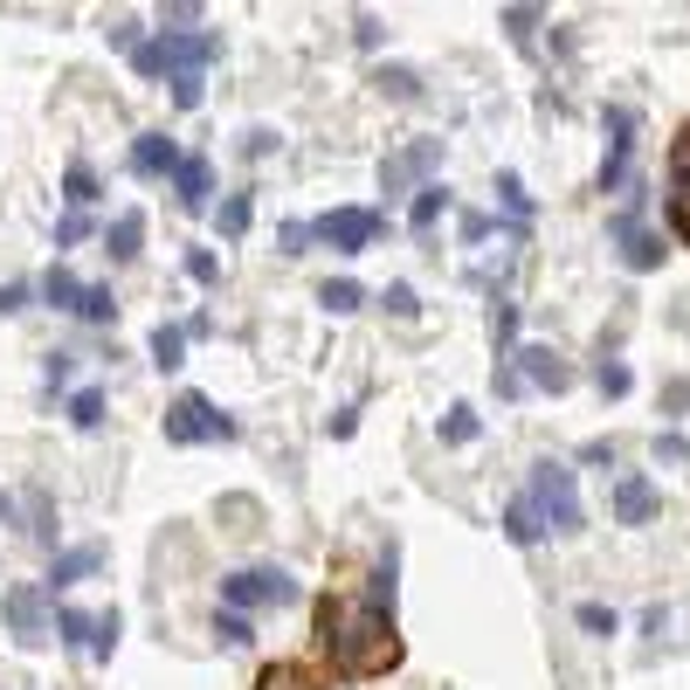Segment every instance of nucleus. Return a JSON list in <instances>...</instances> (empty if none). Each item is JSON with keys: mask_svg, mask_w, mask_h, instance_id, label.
<instances>
[{"mask_svg": "<svg viewBox=\"0 0 690 690\" xmlns=\"http://www.w3.org/2000/svg\"><path fill=\"white\" fill-rule=\"evenodd\" d=\"M318 643H325V656H331V677H346V683H366V677L401 670L394 615H387V607H373L366 594H360V601L325 594V601H318Z\"/></svg>", "mask_w": 690, "mask_h": 690, "instance_id": "obj_1", "label": "nucleus"}, {"mask_svg": "<svg viewBox=\"0 0 690 690\" xmlns=\"http://www.w3.org/2000/svg\"><path fill=\"white\" fill-rule=\"evenodd\" d=\"M442 208H449V187H421V194H415V228H436Z\"/></svg>", "mask_w": 690, "mask_h": 690, "instance_id": "obj_31", "label": "nucleus"}, {"mask_svg": "<svg viewBox=\"0 0 690 690\" xmlns=\"http://www.w3.org/2000/svg\"><path fill=\"white\" fill-rule=\"evenodd\" d=\"M380 84H387L394 97H415V76H407V69H387V76H380Z\"/></svg>", "mask_w": 690, "mask_h": 690, "instance_id": "obj_42", "label": "nucleus"}, {"mask_svg": "<svg viewBox=\"0 0 690 690\" xmlns=\"http://www.w3.org/2000/svg\"><path fill=\"white\" fill-rule=\"evenodd\" d=\"M607 228H615L628 270H656V263H662V236H649V228H643V200H628V208L607 221Z\"/></svg>", "mask_w": 690, "mask_h": 690, "instance_id": "obj_8", "label": "nucleus"}, {"mask_svg": "<svg viewBox=\"0 0 690 690\" xmlns=\"http://www.w3.org/2000/svg\"><path fill=\"white\" fill-rule=\"evenodd\" d=\"M504 539H511V546H539V539H546V532H539V518H532V504H525V497H518V504L504 511Z\"/></svg>", "mask_w": 690, "mask_h": 690, "instance_id": "obj_20", "label": "nucleus"}, {"mask_svg": "<svg viewBox=\"0 0 690 690\" xmlns=\"http://www.w3.org/2000/svg\"><path fill=\"white\" fill-rule=\"evenodd\" d=\"M215 635H221V643H249V622H242V615H221Z\"/></svg>", "mask_w": 690, "mask_h": 690, "instance_id": "obj_40", "label": "nucleus"}, {"mask_svg": "<svg viewBox=\"0 0 690 690\" xmlns=\"http://www.w3.org/2000/svg\"><path fill=\"white\" fill-rule=\"evenodd\" d=\"M525 504H532V518H539V532H580L587 525V511H580V483H573V463H532V491H525Z\"/></svg>", "mask_w": 690, "mask_h": 690, "instance_id": "obj_3", "label": "nucleus"}, {"mask_svg": "<svg viewBox=\"0 0 690 690\" xmlns=\"http://www.w3.org/2000/svg\"><path fill=\"white\" fill-rule=\"evenodd\" d=\"M380 228H387V221H380L373 208H331V215L311 221V236H318L325 249H339V255H360V249L380 242Z\"/></svg>", "mask_w": 690, "mask_h": 690, "instance_id": "obj_6", "label": "nucleus"}, {"mask_svg": "<svg viewBox=\"0 0 690 690\" xmlns=\"http://www.w3.org/2000/svg\"><path fill=\"white\" fill-rule=\"evenodd\" d=\"M428 166H442V139H415L407 152H394V160L380 166V187H387V194H401L407 180H421Z\"/></svg>", "mask_w": 690, "mask_h": 690, "instance_id": "obj_11", "label": "nucleus"}, {"mask_svg": "<svg viewBox=\"0 0 690 690\" xmlns=\"http://www.w3.org/2000/svg\"><path fill=\"white\" fill-rule=\"evenodd\" d=\"M297 594V580L284 567H249V573H228L221 580V601H228V615H242V607H284Z\"/></svg>", "mask_w": 690, "mask_h": 690, "instance_id": "obj_5", "label": "nucleus"}, {"mask_svg": "<svg viewBox=\"0 0 690 690\" xmlns=\"http://www.w3.org/2000/svg\"><path fill=\"white\" fill-rule=\"evenodd\" d=\"M84 228H90L84 215H63V228H56V249H69V242H84Z\"/></svg>", "mask_w": 690, "mask_h": 690, "instance_id": "obj_39", "label": "nucleus"}, {"mask_svg": "<svg viewBox=\"0 0 690 690\" xmlns=\"http://www.w3.org/2000/svg\"><path fill=\"white\" fill-rule=\"evenodd\" d=\"M532 21H539V8H504V29L518 42H532Z\"/></svg>", "mask_w": 690, "mask_h": 690, "instance_id": "obj_36", "label": "nucleus"}, {"mask_svg": "<svg viewBox=\"0 0 690 690\" xmlns=\"http://www.w3.org/2000/svg\"><path fill=\"white\" fill-rule=\"evenodd\" d=\"M187 276H194V284H221V263H215L208 249H194V255H187Z\"/></svg>", "mask_w": 690, "mask_h": 690, "instance_id": "obj_33", "label": "nucleus"}, {"mask_svg": "<svg viewBox=\"0 0 690 690\" xmlns=\"http://www.w3.org/2000/svg\"><path fill=\"white\" fill-rule=\"evenodd\" d=\"M477 415H470V407H449V415H442V442H477Z\"/></svg>", "mask_w": 690, "mask_h": 690, "instance_id": "obj_30", "label": "nucleus"}, {"mask_svg": "<svg viewBox=\"0 0 690 690\" xmlns=\"http://www.w3.org/2000/svg\"><path fill=\"white\" fill-rule=\"evenodd\" d=\"M173 166H180V145H173L166 132H139V145H132V173L139 180H166Z\"/></svg>", "mask_w": 690, "mask_h": 690, "instance_id": "obj_13", "label": "nucleus"}, {"mask_svg": "<svg viewBox=\"0 0 690 690\" xmlns=\"http://www.w3.org/2000/svg\"><path fill=\"white\" fill-rule=\"evenodd\" d=\"M42 297L56 304V311H84V284H76V276H69L63 263H56V270L42 276Z\"/></svg>", "mask_w": 690, "mask_h": 690, "instance_id": "obj_18", "label": "nucleus"}, {"mask_svg": "<svg viewBox=\"0 0 690 690\" xmlns=\"http://www.w3.org/2000/svg\"><path fill=\"white\" fill-rule=\"evenodd\" d=\"M173 194H180V208H208V194H215V166H208V152H187V160L173 166Z\"/></svg>", "mask_w": 690, "mask_h": 690, "instance_id": "obj_14", "label": "nucleus"}, {"mask_svg": "<svg viewBox=\"0 0 690 690\" xmlns=\"http://www.w3.org/2000/svg\"><path fill=\"white\" fill-rule=\"evenodd\" d=\"M670 187H677V194L690 187V118L677 124V139H670Z\"/></svg>", "mask_w": 690, "mask_h": 690, "instance_id": "obj_25", "label": "nucleus"}, {"mask_svg": "<svg viewBox=\"0 0 690 690\" xmlns=\"http://www.w3.org/2000/svg\"><path fill=\"white\" fill-rule=\"evenodd\" d=\"M594 387H601V394H607V401H622V394H628V387H635V373H628V366H622V360H601V373H594Z\"/></svg>", "mask_w": 690, "mask_h": 690, "instance_id": "obj_28", "label": "nucleus"}, {"mask_svg": "<svg viewBox=\"0 0 690 690\" xmlns=\"http://www.w3.org/2000/svg\"><path fill=\"white\" fill-rule=\"evenodd\" d=\"M255 690H331V677L304 656H284V662H263V670H255Z\"/></svg>", "mask_w": 690, "mask_h": 690, "instance_id": "obj_12", "label": "nucleus"}, {"mask_svg": "<svg viewBox=\"0 0 690 690\" xmlns=\"http://www.w3.org/2000/svg\"><path fill=\"white\" fill-rule=\"evenodd\" d=\"M656 511H662V497H656L649 477H622V483H615V518H622V525H649Z\"/></svg>", "mask_w": 690, "mask_h": 690, "instance_id": "obj_15", "label": "nucleus"}, {"mask_svg": "<svg viewBox=\"0 0 690 690\" xmlns=\"http://www.w3.org/2000/svg\"><path fill=\"white\" fill-rule=\"evenodd\" d=\"M607 132H615V139H607V160H601V194H615L622 180H628V152H635V111H607Z\"/></svg>", "mask_w": 690, "mask_h": 690, "instance_id": "obj_10", "label": "nucleus"}, {"mask_svg": "<svg viewBox=\"0 0 690 690\" xmlns=\"http://www.w3.org/2000/svg\"><path fill=\"white\" fill-rule=\"evenodd\" d=\"M249 215H255V200H249V194H228V208H221V236H242Z\"/></svg>", "mask_w": 690, "mask_h": 690, "instance_id": "obj_32", "label": "nucleus"}, {"mask_svg": "<svg viewBox=\"0 0 690 690\" xmlns=\"http://www.w3.org/2000/svg\"><path fill=\"white\" fill-rule=\"evenodd\" d=\"M97 567H105V546H76V552H63L56 559V567H48V594H63V587H76V580H84V573H97Z\"/></svg>", "mask_w": 690, "mask_h": 690, "instance_id": "obj_16", "label": "nucleus"}, {"mask_svg": "<svg viewBox=\"0 0 690 690\" xmlns=\"http://www.w3.org/2000/svg\"><path fill=\"white\" fill-rule=\"evenodd\" d=\"M118 635H124V615H118V607H105V615H97V643H90V656L105 662V656L118 649Z\"/></svg>", "mask_w": 690, "mask_h": 690, "instance_id": "obj_29", "label": "nucleus"}, {"mask_svg": "<svg viewBox=\"0 0 690 690\" xmlns=\"http://www.w3.org/2000/svg\"><path fill=\"white\" fill-rule=\"evenodd\" d=\"M8 622H14V635H21L29 649L56 635V622H48V587H42V580H29V587H14V594H8Z\"/></svg>", "mask_w": 690, "mask_h": 690, "instance_id": "obj_7", "label": "nucleus"}, {"mask_svg": "<svg viewBox=\"0 0 690 690\" xmlns=\"http://www.w3.org/2000/svg\"><path fill=\"white\" fill-rule=\"evenodd\" d=\"M76 318L111 325V318H118V297H111V284H84V311H76Z\"/></svg>", "mask_w": 690, "mask_h": 690, "instance_id": "obj_24", "label": "nucleus"}, {"mask_svg": "<svg viewBox=\"0 0 690 690\" xmlns=\"http://www.w3.org/2000/svg\"><path fill=\"white\" fill-rule=\"evenodd\" d=\"M276 242H284V255H304V242H311V221H284V236H276Z\"/></svg>", "mask_w": 690, "mask_h": 690, "instance_id": "obj_37", "label": "nucleus"}, {"mask_svg": "<svg viewBox=\"0 0 690 690\" xmlns=\"http://www.w3.org/2000/svg\"><path fill=\"white\" fill-rule=\"evenodd\" d=\"M63 187H69V208H76V215H84V208H90V200H97V173H90L84 160H76V166H69V180H63Z\"/></svg>", "mask_w": 690, "mask_h": 690, "instance_id": "obj_26", "label": "nucleus"}, {"mask_svg": "<svg viewBox=\"0 0 690 690\" xmlns=\"http://www.w3.org/2000/svg\"><path fill=\"white\" fill-rule=\"evenodd\" d=\"M180 352H187V325H160V331H152V366H160V373L180 366Z\"/></svg>", "mask_w": 690, "mask_h": 690, "instance_id": "obj_19", "label": "nucleus"}, {"mask_svg": "<svg viewBox=\"0 0 690 690\" xmlns=\"http://www.w3.org/2000/svg\"><path fill=\"white\" fill-rule=\"evenodd\" d=\"M573 622H580L587 635H622V615H615L607 601H580V607H573Z\"/></svg>", "mask_w": 690, "mask_h": 690, "instance_id": "obj_21", "label": "nucleus"}, {"mask_svg": "<svg viewBox=\"0 0 690 690\" xmlns=\"http://www.w3.org/2000/svg\"><path fill=\"white\" fill-rule=\"evenodd\" d=\"M670 236H677V249H690V194L670 200Z\"/></svg>", "mask_w": 690, "mask_h": 690, "instance_id": "obj_35", "label": "nucleus"}, {"mask_svg": "<svg viewBox=\"0 0 690 690\" xmlns=\"http://www.w3.org/2000/svg\"><path fill=\"white\" fill-rule=\"evenodd\" d=\"M69 421H76V428H97V421H105V387H76V394H69Z\"/></svg>", "mask_w": 690, "mask_h": 690, "instance_id": "obj_22", "label": "nucleus"}, {"mask_svg": "<svg viewBox=\"0 0 690 690\" xmlns=\"http://www.w3.org/2000/svg\"><path fill=\"white\" fill-rule=\"evenodd\" d=\"M160 428H166V442H173V449H194V442H236V421H228L208 394H180V401L166 407V421H160Z\"/></svg>", "mask_w": 690, "mask_h": 690, "instance_id": "obj_4", "label": "nucleus"}, {"mask_svg": "<svg viewBox=\"0 0 690 690\" xmlns=\"http://www.w3.org/2000/svg\"><path fill=\"white\" fill-rule=\"evenodd\" d=\"M21 304H29V284H8V291H0V318L21 311Z\"/></svg>", "mask_w": 690, "mask_h": 690, "instance_id": "obj_41", "label": "nucleus"}, {"mask_svg": "<svg viewBox=\"0 0 690 690\" xmlns=\"http://www.w3.org/2000/svg\"><path fill=\"white\" fill-rule=\"evenodd\" d=\"M497 194H504V208L518 215V221L532 215V200H525V187H518V173H504V180H497Z\"/></svg>", "mask_w": 690, "mask_h": 690, "instance_id": "obj_34", "label": "nucleus"}, {"mask_svg": "<svg viewBox=\"0 0 690 690\" xmlns=\"http://www.w3.org/2000/svg\"><path fill=\"white\" fill-rule=\"evenodd\" d=\"M511 373H518V380H532V387H546V394H567V387H573V366L559 360V352H546V346L511 352Z\"/></svg>", "mask_w": 690, "mask_h": 690, "instance_id": "obj_9", "label": "nucleus"}, {"mask_svg": "<svg viewBox=\"0 0 690 690\" xmlns=\"http://www.w3.org/2000/svg\"><path fill=\"white\" fill-rule=\"evenodd\" d=\"M318 304H325V311H360L366 291L352 284V276H339V284H318Z\"/></svg>", "mask_w": 690, "mask_h": 690, "instance_id": "obj_23", "label": "nucleus"}, {"mask_svg": "<svg viewBox=\"0 0 690 690\" xmlns=\"http://www.w3.org/2000/svg\"><path fill=\"white\" fill-rule=\"evenodd\" d=\"M491 339H497V352L511 360V339H518V304H504V297H497V311H491Z\"/></svg>", "mask_w": 690, "mask_h": 690, "instance_id": "obj_27", "label": "nucleus"}, {"mask_svg": "<svg viewBox=\"0 0 690 690\" xmlns=\"http://www.w3.org/2000/svg\"><path fill=\"white\" fill-rule=\"evenodd\" d=\"M215 56H221V35H215V29H200V35H187V29H160L152 42L132 48V69H139V76H173V84H194V76L208 69Z\"/></svg>", "mask_w": 690, "mask_h": 690, "instance_id": "obj_2", "label": "nucleus"}, {"mask_svg": "<svg viewBox=\"0 0 690 690\" xmlns=\"http://www.w3.org/2000/svg\"><path fill=\"white\" fill-rule=\"evenodd\" d=\"M139 242H145V215H139V208H124V215L105 228V249H111V263H132V255H139Z\"/></svg>", "mask_w": 690, "mask_h": 690, "instance_id": "obj_17", "label": "nucleus"}, {"mask_svg": "<svg viewBox=\"0 0 690 690\" xmlns=\"http://www.w3.org/2000/svg\"><path fill=\"white\" fill-rule=\"evenodd\" d=\"M387 311H394V318H415L421 304H415V291H407V284H394V291H387Z\"/></svg>", "mask_w": 690, "mask_h": 690, "instance_id": "obj_38", "label": "nucleus"}]
</instances>
